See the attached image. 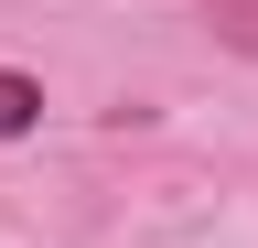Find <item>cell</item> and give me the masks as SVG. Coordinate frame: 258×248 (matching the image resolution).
Wrapping results in <instances>:
<instances>
[{
  "instance_id": "obj_1",
  "label": "cell",
  "mask_w": 258,
  "mask_h": 248,
  "mask_svg": "<svg viewBox=\"0 0 258 248\" xmlns=\"http://www.w3.org/2000/svg\"><path fill=\"white\" fill-rule=\"evenodd\" d=\"M32 119H43V86H32V76H11V65H0V140H22V130H32Z\"/></svg>"
},
{
  "instance_id": "obj_2",
  "label": "cell",
  "mask_w": 258,
  "mask_h": 248,
  "mask_svg": "<svg viewBox=\"0 0 258 248\" xmlns=\"http://www.w3.org/2000/svg\"><path fill=\"white\" fill-rule=\"evenodd\" d=\"M226 11H237V22H247V33H258V0H226Z\"/></svg>"
}]
</instances>
